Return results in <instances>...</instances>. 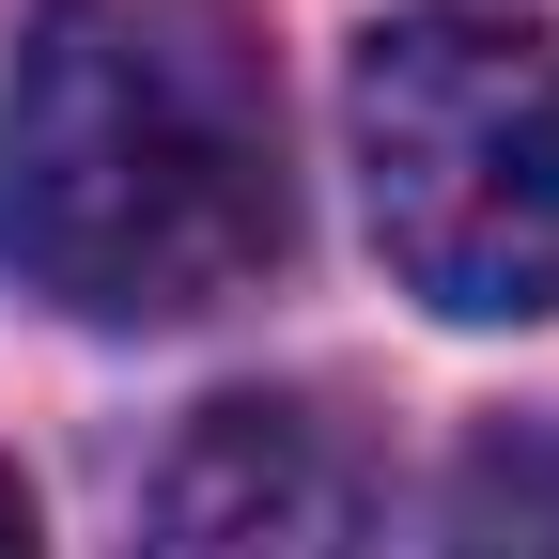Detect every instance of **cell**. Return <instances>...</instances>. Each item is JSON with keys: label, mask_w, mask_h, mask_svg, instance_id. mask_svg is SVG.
Listing matches in <instances>:
<instances>
[{"label": "cell", "mask_w": 559, "mask_h": 559, "mask_svg": "<svg viewBox=\"0 0 559 559\" xmlns=\"http://www.w3.org/2000/svg\"><path fill=\"white\" fill-rule=\"evenodd\" d=\"M451 559H559V419H498L451 481Z\"/></svg>", "instance_id": "4"}, {"label": "cell", "mask_w": 559, "mask_h": 559, "mask_svg": "<svg viewBox=\"0 0 559 559\" xmlns=\"http://www.w3.org/2000/svg\"><path fill=\"white\" fill-rule=\"evenodd\" d=\"M0 559H32V481L0 466Z\"/></svg>", "instance_id": "5"}, {"label": "cell", "mask_w": 559, "mask_h": 559, "mask_svg": "<svg viewBox=\"0 0 559 559\" xmlns=\"http://www.w3.org/2000/svg\"><path fill=\"white\" fill-rule=\"evenodd\" d=\"M373 544V466L326 404L296 389H218L140 481L124 559H358Z\"/></svg>", "instance_id": "3"}, {"label": "cell", "mask_w": 559, "mask_h": 559, "mask_svg": "<svg viewBox=\"0 0 559 559\" xmlns=\"http://www.w3.org/2000/svg\"><path fill=\"white\" fill-rule=\"evenodd\" d=\"M296 234L234 0H47L0 94V264L79 326H187Z\"/></svg>", "instance_id": "1"}, {"label": "cell", "mask_w": 559, "mask_h": 559, "mask_svg": "<svg viewBox=\"0 0 559 559\" xmlns=\"http://www.w3.org/2000/svg\"><path fill=\"white\" fill-rule=\"evenodd\" d=\"M358 202L419 311L528 326L559 311V16L419 0L358 47Z\"/></svg>", "instance_id": "2"}]
</instances>
